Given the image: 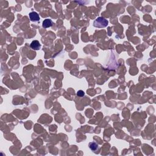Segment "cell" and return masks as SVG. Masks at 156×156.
Listing matches in <instances>:
<instances>
[{
  "instance_id": "obj_6",
  "label": "cell",
  "mask_w": 156,
  "mask_h": 156,
  "mask_svg": "<svg viewBox=\"0 0 156 156\" xmlns=\"http://www.w3.org/2000/svg\"><path fill=\"white\" fill-rule=\"evenodd\" d=\"M84 94H85V93L82 90H79V91L77 92V95L78 96H80V97L84 96Z\"/></svg>"
},
{
  "instance_id": "obj_4",
  "label": "cell",
  "mask_w": 156,
  "mask_h": 156,
  "mask_svg": "<svg viewBox=\"0 0 156 156\" xmlns=\"http://www.w3.org/2000/svg\"><path fill=\"white\" fill-rule=\"evenodd\" d=\"M52 26V22L50 19H45L43 22V27L44 28H48Z\"/></svg>"
},
{
  "instance_id": "obj_2",
  "label": "cell",
  "mask_w": 156,
  "mask_h": 156,
  "mask_svg": "<svg viewBox=\"0 0 156 156\" xmlns=\"http://www.w3.org/2000/svg\"><path fill=\"white\" fill-rule=\"evenodd\" d=\"M29 18H30L32 22H38L40 20V16H39L38 14L36 12H32L30 13H29Z\"/></svg>"
},
{
  "instance_id": "obj_1",
  "label": "cell",
  "mask_w": 156,
  "mask_h": 156,
  "mask_svg": "<svg viewBox=\"0 0 156 156\" xmlns=\"http://www.w3.org/2000/svg\"><path fill=\"white\" fill-rule=\"evenodd\" d=\"M108 22L103 17L97 18L93 22V26L98 28H104L107 26Z\"/></svg>"
},
{
  "instance_id": "obj_5",
  "label": "cell",
  "mask_w": 156,
  "mask_h": 156,
  "mask_svg": "<svg viewBox=\"0 0 156 156\" xmlns=\"http://www.w3.org/2000/svg\"><path fill=\"white\" fill-rule=\"evenodd\" d=\"M89 147H90V148L91 149V150H92V151H96V150L98 148V144L95 143H90V144H89Z\"/></svg>"
},
{
  "instance_id": "obj_3",
  "label": "cell",
  "mask_w": 156,
  "mask_h": 156,
  "mask_svg": "<svg viewBox=\"0 0 156 156\" xmlns=\"http://www.w3.org/2000/svg\"><path fill=\"white\" fill-rule=\"evenodd\" d=\"M41 47V44L38 40H34L30 44V48L34 50H38Z\"/></svg>"
}]
</instances>
